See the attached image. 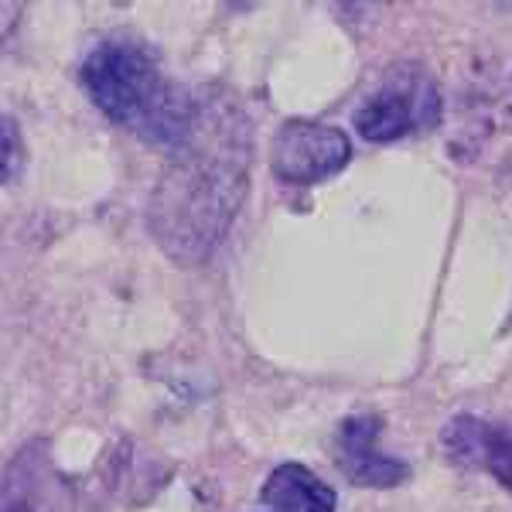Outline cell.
I'll return each instance as SVG.
<instances>
[{"label":"cell","mask_w":512,"mask_h":512,"mask_svg":"<svg viewBox=\"0 0 512 512\" xmlns=\"http://www.w3.org/2000/svg\"><path fill=\"white\" fill-rule=\"evenodd\" d=\"M253 130L236 99H202L198 127L171 154L147 205V226L181 267H198L233 226L250 181Z\"/></svg>","instance_id":"1"},{"label":"cell","mask_w":512,"mask_h":512,"mask_svg":"<svg viewBox=\"0 0 512 512\" xmlns=\"http://www.w3.org/2000/svg\"><path fill=\"white\" fill-rule=\"evenodd\" d=\"M79 82L103 117L161 151H181L198 127L202 99L164 72L147 41L103 38L79 65Z\"/></svg>","instance_id":"2"},{"label":"cell","mask_w":512,"mask_h":512,"mask_svg":"<svg viewBox=\"0 0 512 512\" xmlns=\"http://www.w3.org/2000/svg\"><path fill=\"white\" fill-rule=\"evenodd\" d=\"M355 130L369 144H390L417 130H431L441 123V96L424 69L396 65L383 76V86L355 110Z\"/></svg>","instance_id":"3"},{"label":"cell","mask_w":512,"mask_h":512,"mask_svg":"<svg viewBox=\"0 0 512 512\" xmlns=\"http://www.w3.org/2000/svg\"><path fill=\"white\" fill-rule=\"evenodd\" d=\"M352 161V140L342 127L318 120L280 123L270 144V168L284 185L311 188L342 175Z\"/></svg>","instance_id":"4"},{"label":"cell","mask_w":512,"mask_h":512,"mask_svg":"<svg viewBox=\"0 0 512 512\" xmlns=\"http://www.w3.org/2000/svg\"><path fill=\"white\" fill-rule=\"evenodd\" d=\"M4 512H76V485L52 461L48 444H21L4 472Z\"/></svg>","instance_id":"5"},{"label":"cell","mask_w":512,"mask_h":512,"mask_svg":"<svg viewBox=\"0 0 512 512\" xmlns=\"http://www.w3.org/2000/svg\"><path fill=\"white\" fill-rule=\"evenodd\" d=\"M383 420L376 414H355L342 420L335 437V465L355 489H396L410 478V465L379 451Z\"/></svg>","instance_id":"6"},{"label":"cell","mask_w":512,"mask_h":512,"mask_svg":"<svg viewBox=\"0 0 512 512\" xmlns=\"http://www.w3.org/2000/svg\"><path fill=\"white\" fill-rule=\"evenodd\" d=\"M441 444L454 461L492 475L502 489L512 492V424L458 414L444 424Z\"/></svg>","instance_id":"7"},{"label":"cell","mask_w":512,"mask_h":512,"mask_svg":"<svg viewBox=\"0 0 512 512\" xmlns=\"http://www.w3.org/2000/svg\"><path fill=\"white\" fill-rule=\"evenodd\" d=\"M338 495L308 465H277L263 482L253 512H335Z\"/></svg>","instance_id":"8"},{"label":"cell","mask_w":512,"mask_h":512,"mask_svg":"<svg viewBox=\"0 0 512 512\" xmlns=\"http://www.w3.org/2000/svg\"><path fill=\"white\" fill-rule=\"evenodd\" d=\"M4 161H0V171H4V185H11L14 178L21 175V147H18V127H14V117L4 113Z\"/></svg>","instance_id":"9"}]
</instances>
